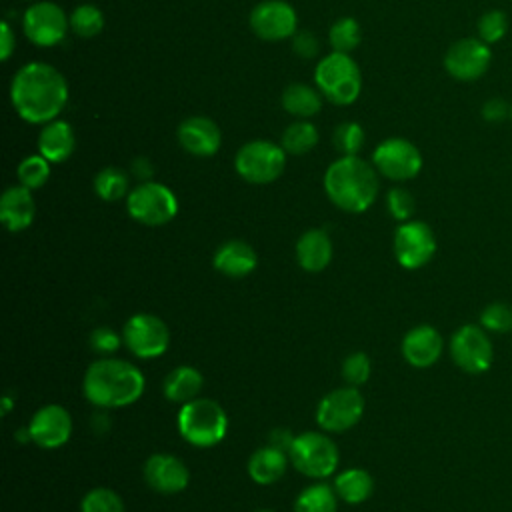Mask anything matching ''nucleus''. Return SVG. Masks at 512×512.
<instances>
[{
  "label": "nucleus",
  "instance_id": "obj_1",
  "mask_svg": "<svg viewBox=\"0 0 512 512\" xmlns=\"http://www.w3.org/2000/svg\"><path fill=\"white\" fill-rule=\"evenodd\" d=\"M68 100L66 78L46 62H28L12 78L10 102L30 124L52 122Z\"/></svg>",
  "mask_w": 512,
  "mask_h": 512
},
{
  "label": "nucleus",
  "instance_id": "obj_2",
  "mask_svg": "<svg viewBox=\"0 0 512 512\" xmlns=\"http://www.w3.org/2000/svg\"><path fill=\"white\" fill-rule=\"evenodd\" d=\"M144 374L132 362L120 358H100L84 374L82 390L88 402L98 408H122L134 404L144 394Z\"/></svg>",
  "mask_w": 512,
  "mask_h": 512
},
{
  "label": "nucleus",
  "instance_id": "obj_3",
  "mask_svg": "<svg viewBox=\"0 0 512 512\" xmlns=\"http://www.w3.org/2000/svg\"><path fill=\"white\" fill-rule=\"evenodd\" d=\"M376 170L358 156H342L334 160L324 174V190L332 204L344 212H364L378 196Z\"/></svg>",
  "mask_w": 512,
  "mask_h": 512
},
{
  "label": "nucleus",
  "instance_id": "obj_4",
  "mask_svg": "<svg viewBox=\"0 0 512 512\" xmlns=\"http://www.w3.org/2000/svg\"><path fill=\"white\" fill-rule=\"evenodd\" d=\"M176 422L180 436L196 448L216 446L228 432V416L224 408L210 398H194L182 404Z\"/></svg>",
  "mask_w": 512,
  "mask_h": 512
},
{
  "label": "nucleus",
  "instance_id": "obj_5",
  "mask_svg": "<svg viewBox=\"0 0 512 512\" xmlns=\"http://www.w3.org/2000/svg\"><path fill=\"white\" fill-rule=\"evenodd\" d=\"M314 80L322 96L332 104L348 106L352 104L362 90V74L350 54L330 52L326 54L314 70Z\"/></svg>",
  "mask_w": 512,
  "mask_h": 512
},
{
  "label": "nucleus",
  "instance_id": "obj_6",
  "mask_svg": "<svg viewBox=\"0 0 512 512\" xmlns=\"http://www.w3.org/2000/svg\"><path fill=\"white\" fill-rule=\"evenodd\" d=\"M234 168L250 184L274 182L286 168V150L270 140H250L236 152Z\"/></svg>",
  "mask_w": 512,
  "mask_h": 512
},
{
  "label": "nucleus",
  "instance_id": "obj_7",
  "mask_svg": "<svg viewBox=\"0 0 512 512\" xmlns=\"http://www.w3.org/2000/svg\"><path fill=\"white\" fill-rule=\"evenodd\" d=\"M128 214L146 226H162L178 214L176 194L160 182H142L126 198Z\"/></svg>",
  "mask_w": 512,
  "mask_h": 512
},
{
  "label": "nucleus",
  "instance_id": "obj_8",
  "mask_svg": "<svg viewBox=\"0 0 512 512\" xmlns=\"http://www.w3.org/2000/svg\"><path fill=\"white\" fill-rule=\"evenodd\" d=\"M288 458L298 472L310 478H326L336 472L338 448L336 444L320 432H304L294 436Z\"/></svg>",
  "mask_w": 512,
  "mask_h": 512
},
{
  "label": "nucleus",
  "instance_id": "obj_9",
  "mask_svg": "<svg viewBox=\"0 0 512 512\" xmlns=\"http://www.w3.org/2000/svg\"><path fill=\"white\" fill-rule=\"evenodd\" d=\"M448 348L454 364L466 374L478 376L492 366L494 346L490 340V332H486L480 324L460 326L452 334Z\"/></svg>",
  "mask_w": 512,
  "mask_h": 512
},
{
  "label": "nucleus",
  "instance_id": "obj_10",
  "mask_svg": "<svg viewBox=\"0 0 512 512\" xmlns=\"http://www.w3.org/2000/svg\"><path fill=\"white\" fill-rule=\"evenodd\" d=\"M394 256L406 270L426 266L436 254V236L422 220H406L394 232Z\"/></svg>",
  "mask_w": 512,
  "mask_h": 512
},
{
  "label": "nucleus",
  "instance_id": "obj_11",
  "mask_svg": "<svg viewBox=\"0 0 512 512\" xmlns=\"http://www.w3.org/2000/svg\"><path fill=\"white\" fill-rule=\"evenodd\" d=\"M122 338L128 350L142 358H158L168 350L170 344V330L164 320L154 314H134L122 328Z\"/></svg>",
  "mask_w": 512,
  "mask_h": 512
},
{
  "label": "nucleus",
  "instance_id": "obj_12",
  "mask_svg": "<svg viewBox=\"0 0 512 512\" xmlns=\"http://www.w3.org/2000/svg\"><path fill=\"white\" fill-rule=\"evenodd\" d=\"M364 414V396L356 386H344L328 392L318 408L316 422L328 432H344L358 424Z\"/></svg>",
  "mask_w": 512,
  "mask_h": 512
},
{
  "label": "nucleus",
  "instance_id": "obj_13",
  "mask_svg": "<svg viewBox=\"0 0 512 512\" xmlns=\"http://www.w3.org/2000/svg\"><path fill=\"white\" fill-rule=\"evenodd\" d=\"M372 162L382 176L402 182L420 172L422 154L416 144L406 138H386L374 148Z\"/></svg>",
  "mask_w": 512,
  "mask_h": 512
},
{
  "label": "nucleus",
  "instance_id": "obj_14",
  "mask_svg": "<svg viewBox=\"0 0 512 512\" xmlns=\"http://www.w3.org/2000/svg\"><path fill=\"white\" fill-rule=\"evenodd\" d=\"M70 22L68 16L64 14V10L48 0L42 2H34L22 18V30L26 34V38L36 44V46H54L58 44L66 30H68Z\"/></svg>",
  "mask_w": 512,
  "mask_h": 512
},
{
  "label": "nucleus",
  "instance_id": "obj_15",
  "mask_svg": "<svg viewBox=\"0 0 512 512\" xmlns=\"http://www.w3.org/2000/svg\"><path fill=\"white\" fill-rule=\"evenodd\" d=\"M490 60L492 52L486 42L480 38H462L446 50L444 68L452 78L460 82H472L486 74Z\"/></svg>",
  "mask_w": 512,
  "mask_h": 512
},
{
  "label": "nucleus",
  "instance_id": "obj_16",
  "mask_svg": "<svg viewBox=\"0 0 512 512\" xmlns=\"http://www.w3.org/2000/svg\"><path fill=\"white\" fill-rule=\"evenodd\" d=\"M298 18L284 0H262L250 12V28L262 40H284L296 34Z\"/></svg>",
  "mask_w": 512,
  "mask_h": 512
},
{
  "label": "nucleus",
  "instance_id": "obj_17",
  "mask_svg": "<svg viewBox=\"0 0 512 512\" xmlns=\"http://www.w3.org/2000/svg\"><path fill=\"white\" fill-rule=\"evenodd\" d=\"M28 432L32 442L40 448H60L70 440L72 434L70 412L60 404H46L32 416Z\"/></svg>",
  "mask_w": 512,
  "mask_h": 512
},
{
  "label": "nucleus",
  "instance_id": "obj_18",
  "mask_svg": "<svg viewBox=\"0 0 512 512\" xmlns=\"http://www.w3.org/2000/svg\"><path fill=\"white\" fill-rule=\"evenodd\" d=\"M144 480L146 484L160 494L182 492L190 482V472L186 464L174 454H152L144 462Z\"/></svg>",
  "mask_w": 512,
  "mask_h": 512
},
{
  "label": "nucleus",
  "instance_id": "obj_19",
  "mask_svg": "<svg viewBox=\"0 0 512 512\" xmlns=\"http://www.w3.org/2000/svg\"><path fill=\"white\" fill-rule=\"evenodd\" d=\"M402 356L414 368H428L438 362L444 350L442 334L430 324L410 328L402 338Z\"/></svg>",
  "mask_w": 512,
  "mask_h": 512
},
{
  "label": "nucleus",
  "instance_id": "obj_20",
  "mask_svg": "<svg viewBox=\"0 0 512 512\" xmlns=\"http://www.w3.org/2000/svg\"><path fill=\"white\" fill-rule=\"evenodd\" d=\"M180 146L194 156H212L222 144V132L208 116H190L178 126Z\"/></svg>",
  "mask_w": 512,
  "mask_h": 512
},
{
  "label": "nucleus",
  "instance_id": "obj_21",
  "mask_svg": "<svg viewBox=\"0 0 512 512\" xmlns=\"http://www.w3.org/2000/svg\"><path fill=\"white\" fill-rule=\"evenodd\" d=\"M34 198L26 186H10L0 198V220L10 232L26 230L34 220Z\"/></svg>",
  "mask_w": 512,
  "mask_h": 512
},
{
  "label": "nucleus",
  "instance_id": "obj_22",
  "mask_svg": "<svg viewBox=\"0 0 512 512\" xmlns=\"http://www.w3.org/2000/svg\"><path fill=\"white\" fill-rule=\"evenodd\" d=\"M212 262L220 274L228 278H244L256 268L258 256L248 242L228 240L218 246Z\"/></svg>",
  "mask_w": 512,
  "mask_h": 512
},
{
  "label": "nucleus",
  "instance_id": "obj_23",
  "mask_svg": "<svg viewBox=\"0 0 512 512\" xmlns=\"http://www.w3.org/2000/svg\"><path fill=\"white\" fill-rule=\"evenodd\" d=\"M296 260L308 272L324 270L332 260V240L326 230H306L296 242Z\"/></svg>",
  "mask_w": 512,
  "mask_h": 512
},
{
  "label": "nucleus",
  "instance_id": "obj_24",
  "mask_svg": "<svg viewBox=\"0 0 512 512\" xmlns=\"http://www.w3.org/2000/svg\"><path fill=\"white\" fill-rule=\"evenodd\" d=\"M76 146L74 130L64 120H52L44 124V128L38 134V152L48 162H64L70 158Z\"/></svg>",
  "mask_w": 512,
  "mask_h": 512
},
{
  "label": "nucleus",
  "instance_id": "obj_25",
  "mask_svg": "<svg viewBox=\"0 0 512 512\" xmlns=\"http://www.w3.org/2000/svg\"><path fill=\"white\" fill-rule=\"evenodd\" d=\"M286 452L276 446H264L256 450L248 460V474L256 484H274L286 472Z\"/></svg>",
  "mask_w": 512,
  "mask_h": 512
},
{
  "label": "nucleus",
  "instance_id": "obj_26",
  "mask_svg": "<svg viewBox=\"0 0 512 512\" xmlns=\"http://www.w3.org/2000/svg\"><path fill=\"white\" fill-rule=\"evenodd\" d=\"M202 386H204V378L196 368L178 366L168 372V376L164 378L162 390L170 402L186 404V402L198 398Z\"/></svg>",
  "mask_w": 512,
  "mask_h": 512
},
{
  "label": "nucleus",
  "instance_id": "obj_27",
  "mask_svg": "<svg viewBox=\"0 0 512 512\" xmlns=\"http://www.w3.org/2000/svg\"><path fill=\"white\" fill-rule=\"evenodd\" d=\"M334 490L342 502L362 504L370 498L374 490V480L364 468H348L336 476Z\"/></svg>",
  "mask_w": 512,
  "mask_h": 512
},
{
  "label": "nucleus",
  "instance_id": "obj_28",
  "mask_svg": "<svg viewBox=\"0 0 512 512\" xmlns=\"http://www.w3.org/2000/svg\"><path fill=\"white\" fill-rule=\"evenodd\" d=\"M282 106L292 116H296L300 120H308L320 112L322 98H320V92L314 90L312 86L296 82V84H290L284 88Z\"/></svg>",
  "mask_w": 512,
  "mask_h": 512
},
{
  "label": "nucleus",
  "instance_id": "obj_29",
  "mask_svg": "<svg viewBox=\"0 0 512 512\" xmlns=\"http://www.w3.org/2000/svg\"><path fill=\"white\" fill-rule=\"evenodd\" d=\"M294 512H338V494L328 484H312L298 494Z\"/></svg>",
  "mask_w": 512,
  "mask_h": 512
},
{
  "label": "nucleus",
  "instance_id": "obj_30",
  "mask_svg": "<svg viewBox=\"0 0 512 512\" xmlns=\"http://www.w3.org/2000/svg\"><path fill=\"white\" fill-rule=\"evenodd\" d=\"M318 142V130L308 120H296L282 132L280 146L286 150V154H306L310 152Z\"/></svg>",
  "mask_w": 512,
  "mask_h": 512
},
{
  "label": "nucleus",
  "instance_id": "obj_31",
  "mask_svg": "<svg viewBox=\"0 0 512 512\" xmlns=\"http://www.w3.org/2000/svg\"><path fill=\"white\" fill-rule=\"evenodd\" d=\"M94 192L106 200V202H116L124 198L128 192V174L116 166L102 168L94 176Z\"/></svg>",
  "mask_w": 512,
  "mask_h": 512
},
{
  "label": "nucleus",
  "instance_id": "obj_32",
  "mask_svg": "<svg viewBox=\"0 0 512 512\" xmlns=\"http://www.w3.org/2000/svg\"><path fill=\"white\" fill-rule=\"evenodd\" d=\"M70 28L76 36L80 38H92L96 34L102 32L104 28V16L100 12V8H96L94 4H80L72 10V14L68 16Z\"/></svg>",
  "mask_w": 512,
  "mask_h": 512
},
{
  "label": "nucleus",
  "instance_id": "obj_33",
  "mask_svg": "<svg viewBox=\"0 0 512 512\" xmlns=\"http://www.w3.org/2000/svg\"><path fill=\"white\" fill-rule=\"evenodd\" d=\"M328 40H330V46H332L334 52L350 54L360 44V40H362L360 24L354 18H350V16L340 18V20H336L330 26Z\"/></svg>",
  "mask_w": 512,
  "mask_h": 512
},
{
  "label": "nucleus",
  "instance_id": "obj_34",
  "mask_svg": "<svg viewBox=\"0 0 512 512\" xmlns=\"http://www.w3.org/2000/svg\"><path fill=\"white\" fill-rule=\"evenodd\" d=\"M364 130L358 122H342L332 134V144L342 156H358L364 146Z\"/></svg>",
  "mask_w": 512,
  "mask_h": 512
},
{
  "label": "nucleus",
  "instance_id": "obj_35",
  "mask_svg": "<svg viewBox=\"0 0 512 512\" xmlns=\"http://www.w3.org/2000/svg\"><path fill=\"white\" fill-rule=\"evenodd\" d=\"M18 180L22 186L34 190L46 184L48 176H50V162L42 156V154H34V156H26L20 164H18Z\"/></svg>",
  "mask_w": 512,
  "mask_h": 512
},
{
  "label": "nucleus",
  "instance_id": "obj_36",
  "mask_svg": "<svg viewBox=\"0 0 512 512\" xmlns=\"http://www.w3.org/2000/svg\"><path fill=\"white\" fill-rule=\"evenodd\" d=\"M480 326L492 334L512 332V304L508 302H490L480 312Z\"/></svg>",
  "mask_w": 512,
  "mask_h": 512
},
{
  "label": "nucleus",
  "instance_id": "obj_37",
  "mask_svg": "<svg viewBox=\"0 0 512 512\" xmlns=\"http://www.w3.org/2000/svg\"><path fill=\"white\" fill-rule=\"evenodd\" d=\"M80 512H124V502L114 490L100 486L84 494Z\"/></svg>",
  "mask_w": 512,
  "mask_h": 512
},
{
  "label": "nucleus",
  "instance_id": "obj_38",
  "mask_svg": "<svg viewBox=\"0 0 512 512\" xmlns=\"http://www.w3.org/2000/svg\"><path fill=\"white\" fill-rule=\"evenodd\" d=\"M508 30V18L502 10H488L478 20V38L486 44H494L504 38Z\"/></svg>",
  "mask_w": 512,
  "mask_h": 512
},
{
  "label": "nucleus",
  "instance_id": "obj_39",
  "mask_svg": "<svg viewBox=\"0 0 512 512\" xmlns=\"http://www.w3.org/2000/svg\"><path fill=\"white\" fill-rule=\"evenodd\" d=\"M342 376L348 386H360L370 378V358L364 352H352L342 362Z\"/></svg>",
  "mask_w": 512,
  "mask_h": 512
},
{
  "label": "nucleus",
  "instance_id": "obj_40",
  "mask_svg": "<svg viewBox=\"0 0 512 512\" xmlns=\"http://www.w3.org/2000/svg\"><path fill=\"white\" fill-rule=\"evenodd\" d=\"M386 206L392 218H396L398 222H406L416 210V200L406 188H392L386 196Z\"/></svg>",
  "mask_w": 512,
  "mask_h": 512
},
{
  "label": "nucleus",
  "instance_id": "obj_41",
  "mask_svg": "<svg viewBox=\"0 0 512 512\" xmlns=\"http://www.w3.org/2000/svg\"><path fill=\"white\" fill-rule=\"evenodd\" d=\"M124 342L122 336H118L112 328L108 326H98L90 332V348L94 352H100V354H112L120 348V344Z\"/></svg>",
  "mask_w": 512,
  "mask_h": 512
},
{
  "label": "nucleus",
  "instance_id": "obj_42",
  "mask_svg": "<svg viewBox=\"0 0 512 512\" xmlns=\"http://www.w3.org/2000/svg\"><path fill=\"white\" fill-rule=\"evenodd\" d=\"M292 48L298 56L302 58H312L318 54V40L316 36L310 32V30H302V32H296L294 34V40H292Z\"/></svg>",
  "mask_w": 512,
  "mask_h": 512
},
{
  "label": "nucleus",
  "instance_id": "obj_43",
  "mask_svg": "<svg viewBox=\"0 0 512 512\" xmlns=\"http://www.w3.org/2000/svg\"><path fill=\"white\" fill-rule=\"evenodd\" d=\"M510 116V106L502 98H490L482 106V118L488 122H500Z\"/></svg>",
  "mask_w": 512,
  "mask_h": 512
},
{
  "label": "nucleus",
  "instance_id": "obj_44",
  "mask_svg": "<svg viewBox=\"0 0 512 512\" xmlns=\"http://www.w3.org/2000/svg\"><path fill=\"white\" fill-rule=\"evenodd\" d=\"M16 48V38H14V32L10 28V24L4 20L0 24V58L2 60H8L10 54L14 52Z\"/></svg>",
  "mask_w": 512,
  "mask_h": 512
},
{
  "label": "nucleus",
  "instance_id": "obj_45",
  "mask_svg": "<svg viewBox=\"0 0 512 512\" xmlns=\"http://www.w3.org/2000/svg\"><path fill=\"white\" fill-rule=\"evenodd\" d=\"M152 172H154V168H152V164H150L148 158H136V160L132 162V174H134L136 178L148 182V178L152 176Z\"/></svg>",
  "mask_w": 512,
  "mask_h": 512
},
{
  "label": "nucleus",
  "instance_id": "obj_46",
  "mask_svg": "<svg viewBox=\"0 0 512 512\" xmlns=\"http://www.w3.org/2000/svg\"><path fill=\"white\" fill-rule=\"evenodd\" d=\"M10 410H12V396H10V394H6V396H4V400H2V414L6 416Z\"/></svg>",
  "mask_w": 512,
  "mask_h": 512
},
{
  "label": "nucleus",
  "instance_id": "obj_47",
  "mask_svg": "<svg viewBox=\"0 0 512 512\" xmlns=\"http://www.w3.org/2000/svg\"><path fill=\"white\" fill-rule=\"evenodd\" d=\"M256 512H272V510H256Z\"/></svg>",
  "mask_w": 512,
  "mask_h": 512
},
{
  "label": "nucleus",
  "instance_id": "obj_48",
  "mask_svg": "<svg viewBox=\"0 0 512 512\" xmlns=\"http://www.w3.org/2000/svg\"><path fill=\"white\" fill-rule=\"evenodd\" d=\"M510 120H512V104H510Z\"/></svg>",
  "mask_w": 512,
  "mask_h": 512
}]
</instances>
